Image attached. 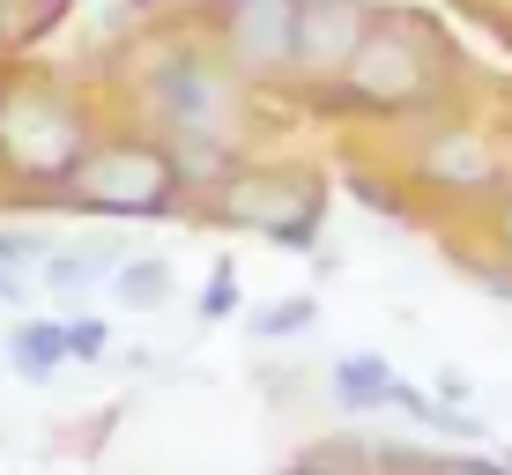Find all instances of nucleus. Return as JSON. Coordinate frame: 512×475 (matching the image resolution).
I'll list each match as a JSON object with an SVG mask.
<instances>
[{"label": "nucleus", "mask_w": 512, "mask_h": 475, "mask_svg": "<svg viewBox=\"0 0 512 475\" xmlns=\"http://www.w3.org/2000/svg\"><path fill=\"white\" fill-rule=\"evenodd\" d=\"M431 475H505V468H490V461H446V468H431Z\"/></svg>", "instance_id": "obj_19"}, {"label": "nucleus", "mask_w": 512, "mask_h": 475, "mask_svg": "<svg viewBox=\"0 0 512 475\" xmlns=\"http://www.w3.org/2000/svg\"><path fill=\"white\" fill-rule=\"evenodd\" d=\"M297 8L305 0H223V52L245 75L297 67Z\"/></svg>", "instance_id": "obj_5"}, {"label": "nucleus", "mask_w": 512, "mask_h": 475, "mask_svg": "<svg viewBox=\"0 0 512 475\" xmlns=\"http://www.w3.org/2000/svg\"><path fill=\"white\" fill-rule=\"evenodd\" d=\"M282 475H342V468H282Z\"/></svg>", "instance_id": "obj_22"}, {"label": "nucleus", "mask_w": 512, "mask_h": 475, "mask_svg": "<svg viewBox=\"0 0 512 475\" xmlns=\"http://www.w3.org/2000/svg\"><path fill=\"white\" fill-rule=\"evenodd\" d=\"M394 394H401V379H394V364L386 357H342L334 364V401L342 409H394Z\"/></svg>", "instance_id": "obj_9"}, {"label": "nucleus", "mask_w": 512, "mask_h": 475, "mask_svg": "<svg viewBox=\"0 0 512 475\" xmlns=\"http://www.w3.org/2000/svg\"><path fill=\"white\" fill-rule=\"evenodd\" d=\"M505 171H498V149L483 142L475 127H446L423 142V186L438 193H490Z\"/></svg>", "instance_id": "obj_8"}, {"label": "nucleus", "mask_w": 512, "mask_h": 475, "mask_svg": "<svg viewBox=\"0 0 512 475\" xmlns=\"http://www.w3.org/2000/svg\"><path fill=\"white\" fill-rule=\"evenodd\" d=\"M52 245L45 238H23V231H0V268H45Z\"/></svg>", "instance_id": "obj_13"}, {"label": "nucleus", "mask_w": 512, "mask_h": 475, "mask_svg": "<svg viewBox=\"0 0 512 475\" xmlns=\"http://www.w3.org/2000/svg\"><path fill=\"white\" fill-rule=\"evenodd\" d=\"M0 156L15 171H38V179H75L82 156H90V134L67 112L60 97H0Z\"/></svg>", "instance_id": "obj_3"}, {"label": "nucleus", "mask_w": 512, "mask_h": 475, "mask_svg": "<svg viewBox=\"0 0 512 475\" xmlns=\"http://www.w3.org/2000/svg\"><path fill=\"white\" fill-rule=\"evenodd\" d=\"M179 156L156 142H97L75 171V201L97 208V216H164L179 201Z\"/></svg>", "instance_id": "obj_1"}, {"label": "nucleus", "mask_w": 512, "mask_h": 475, "mask_svg": "<svg viewBox=\"0 0 512 475\" xmlns=\"http://www.w3.org/2000/svg\"><path fill=\"white\" fill-rule=\"evenodd\" d=\"M149 104L171 119L179 142H223L231 119H238V90H231V75H223V60H208V52L164 60V75L149 82Z\"/></svg>", "instance_id": "obj_4"}, {"label": "nucleus", "mask_w": 512, "mask_h": 475, "mask_svg": "<svg viewBox=\"0 0 512 475\" xmlns=\"http://www.w3.org/2000/svg\"><path fill=\"white\" fill-rule=\"evenodd\" d=\"M438 401H453V409H461V401H468V379H461V372H438Z\"/></svg>", "instance_id": "obj_18"}, {"label": "nucleus", "mask_w": 512, "mask_h": 475, "mask_svg": "<svg viewBox=\"0 0 512 475\" xmlns=\"http://www.w3.org/2000/svg\"><path fill=\"white\" fill-rule=\"evenodd\" d=\"M171 297V268L164 260H127V268H119V305L127 312H156Z\"/></svg>", "instance_id": "obj_11"}, {"label": "nucleus", "mask_w": 512, "mask_h": 475, "mask_svg": "<svg viewBox=\"0 0 512 475\" xmlns=\"http://www.w3.org/2000/svg\"><path fill=\"white\" fill-rule=\"evenodd\" d=\"M498 245H505V253H512V193H505V201H498Z\"/></svg>", "instance_id": "obj_20"}, {"label": "nucleus", "mask_w": 512, "mask_h": 475, "mask_svg": "<svg viewBox=\"0 0 512 475\" xmlns=\"http://www.w3.org/2000/svg\"><path fill=\"white\" fill-rule=\"evenodd\" d=\"M8 357H15V372L30 386H45L60 372V357H75V349H67V320H23L8 334Z\"/></svg>", "instance_id": "obj_10"}, {"label": "nucleus", "mask_w": 512, "mask_h": 475, "mask_svg": "<svg viewBox=\"0 0 512 475\" xmlns=\"http://www.w3.org/2000/svg\"><path fill=\"white\" fill-rule=\"evenodd\" d=\"M431 82H438V67L423 60L416 45L386 38V30H372V45H364L357 67H349V90H357L364 104H379V112H409V104H423Z\"/></svg>", "instance_id": "obj_6"}, {"label": "nucleus", "mask_w": 512, "mask_h": 475, "mask_svg": "<svg viewBox=\"0 0 512 475\" xmlns=\"http://www.w3.org/2000/svg\"><path fill=\"white\" fill-rule=\"evenodd\" d=\"M97 268H127V260H119L112 245H104V253H52V260H45V275H52V283H90Z\"/></svg>", "instance_id": "obj_12"}, {"label": "nucleus", "mask_w": 512, "mask_h": 475, "mask_svg": "<svg viewBox=\"0 0 512 475\" xmlns=\"http://www.w3.org/2000/svg\"><path fill=\"white\" fill-rule=\"evenodd\" d=\"M67 349H75L82 364H97L104 357V327L97 320H67Z\"/></svg>", "instance_id": "obj_16"}, {"label": "nucleus", "mask_w": 512, "mask_h": 475, "mask_svg": "<svg viewBox=\"0 0 512 475\" xmlns=\"http://www.w3.org/2000/svg\"><path fill=\"white\" fill-rule=\"evenodd\" d=\"M372 45V15L357 0H305L297 8V67L305 75H349Z\"/></svg>", "instance_id": "obj_7"}, {"label": "nucleus", "mask_w": 512, "mask_h": 475, "mask_svg": "<svg viewBox=\"0 0 512 475\" xmlns=\"http://www.w3.org/2000/svg\"><path fill=\"white\" fill-rule=\"evenodd\" d=\"M0 305H15V268H0Z\"/></svg>", "instance_id": "obj_21"}, {"label": "nucleus", "mask_w": 512, "mask_h": 475, "mask_svg": "<svg viewBox=\"0 0 512 475\" xmlns=\"http://www.w3.org/2000/svg\"><path fill=\"white\" fill-rule=\"evenodd\" d=\"M231 312H238V275L216 268V283L201 290V320H231Z\"/></svg>", "instance_id": "obj_14"}, {"label": "nucleus", "mask_w": 512, "mask_h": 475, "mask_svg": "<svg viewBox=\"0 0 512 475\" xmlns=\"http://www.w3.org/2000/svg\"><path fill=\"white\" fill-rule=\"evenodd\" d=\"M216 216L245 223V231H268L275 245L305 253L312 231H320V216H327V186L305 179V171H260V179H231L216 193Z\"/></svg>", "instance_id": "obj_2"}, {"label": "nucleus", "mask_w": 512, "mask_h": 475, "mask_svg": "<svg viewBox=\"0 0 512 475\" xmlns=\"http://www.w3.org/2000/svg\"><path fill=\"white\" fill-rule=\"evenodd\" d=\"M431 431H446V438H468V446H475V438H483V416H468V409H446V401H438V424Z\"/></svg>", "instance_id": "obj_17"}, {"label": "nucleus", "mask_w": 512, "mask_h": 475, "mask_svg": "<svg viewBox=\"0 0 512 475\" xmlns=\"http://www.w3.org/2000/svg\"><path fill=\"white\" fill-rule=\"evenodd\" d=\"M305 320H312V297H297V305H282V312H260L253 327H260V334H297Z\"/></svg>", "instance_id": "obj_15"}]
</instances>
